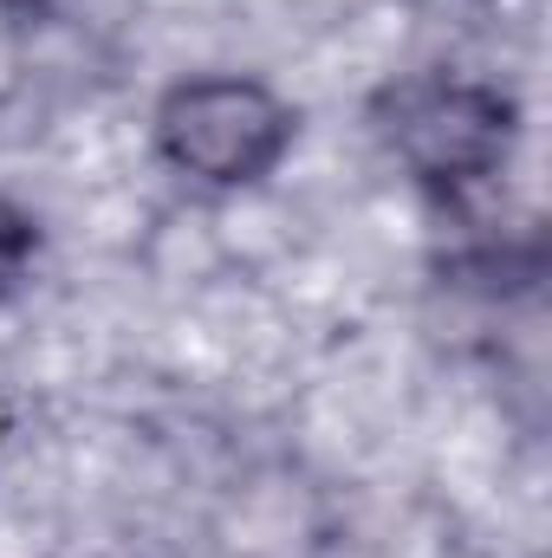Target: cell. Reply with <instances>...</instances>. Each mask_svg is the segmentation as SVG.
Segmentation results:
<instances>
[{
	"mask_svg": "<svg viewBox=\"0 0 552 558\" xmlns=\"http://www.w3.org/2000/svg\"><path fill=\"white\" fill-rule=\"evenodd\" d=\"M377 131L422 189L468 195L488 175H501L514 149V98L475 78L429 72V78H404L397 92H384Z\"/></svg>",
	"mask_w": 552,
	"mask_h": 558,
	"instance_id": "cell-1",
	"label": "cell"
},
{
	"mask_svg": "<svg viewBox=\"0 0 552 558\" xmlns=\"http://www.w3.org/2000/svg\"><path fill=\"white\" fill-rule=\"evenodd\" d=\"M286 143L292 111L254 78H189L156 105V149L208 189L261 182Z\"/></svg>",
	"mask_w": 552,
	"mask_h": 558,
	"instance_id": "cell-2",
	"label": "cell"
},
{
	"mask_svg": "<svg viewBox=\"0 0 552 558\" xmlns=\"http://www.w3.org/2000/svg\"><path fill=\"white\" fill-rule=\"evenodd\" d=\"M33 247H39V234H33V221L13 208V202H0V292L13 286V279L26 274V260H33Z\"/></svg>",
	"mask_w": 552,
	"mask_h": 558,
	"instance_id": "cell-3",
	"label": "cell"
},
{
	"mask_svg": "<svg viewBox=\"0 0 552 558\" xmlns=\"http://www.w3.org/2000/svg\"><path fill=\"white\" fill-rule=\"evenodd\" d=\"M7 13H52V7H65V0H0Z\"/></svg>",
	"mask_w": 552,
	"mask_h": 558,
	"instance_id": "cell-4",
	"label": "cell"
}]
</instances>
